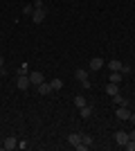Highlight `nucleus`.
<instances>
[{"instance_id": "f257e3e1", "label": "nucleus", "mask_w": 135, "mask_h": 151, "mask_svg": "<svg viewBox=\"0 0 135 151\" xmlns=\"http://www.w3.org/2000/svg\"><path fill=\"white\" fill-rule=\"evenodd\" d=\"M74 77H77L79 81H81V86H84V88H90V81H88V72H86L84 68L74 70Z\"/></svg>"}, {"instance_id": "f03ea898", "label": "nucleus", "mask_w": 135, "mask_h": 151, "mask_svg": "<svg viewBox=\"0 0 135 151\" xmlns=\"http://www.w3.org/2000/svg\"><path fill=\"white\" fill-rule=\"evenodd\" d=\"M45 16H47V9H34V12H32V23L39 25V23L45 20Z\"/></svg>"}, {"instance_id": "7ed1b4c3", "label": "nucleus", "mask_w": 135, "mask_h": 151, "mask_svg": "<svg viewBox=\"0 0 135 151\" xmlns=\"http://www.w3.org/2000/svg\"><path fill=\"white\" fill-rule=\"evenodd\" d=\"M16 86H18V90H27L29 86H32V81H29V75H20Z\"/></svg>"}, {"instance_id": "20e7f679", "label": "nucleus", "mask_w": 135, "mask_h": 151, "mask_svg": "<svg viewBox=\"0 0 135 151\" xmlns=\"http://www.w3.org/2000/svg\"><path fill=\"white\" fill-rule=\"evenodd\" d=\"M115 115H117V120H129V117H131V111H129V106H119L115 111Z\"/></svg>"}, {"instance_id": "39448f33", "label": "nucleus", "mask_w": 135, "mask_h": 151, "mask_svg": "<svg viewBox=\"0 0 135 151\" xmlns=\"http://www.w3.org/2000/svg\"><path fill=\"white\" fill-rule=\"evenodd\" d=\"M115 142H117L119 147H124L126 142H129V133H126V131H117V133H115Z\"/></svg>"}, {"instance_id": "423d86ee", "label": "nucleus", "mask_w": 135, "mask_h": 151, "mask_svg": "<svg viewBox=\"0 0 135 151\" xmlns=\"http://www.w3.org/2000/svg\"><path fill=\"white\" fill-rule=\"evenodd\" d=\"M29 81H32V86H39V83L45 81L43 72H29Z\"/></svg>"}, {"instance_id": "0eeeda50", "label": "nucleus", "mask_w": 135, "mask_h": 151, "mask_svg": "<svg viewBox=\"0 0 135 151\" xmlns=\"http://www.w3.org/2000/svg\"><path fill=\"white\" fill-rule=\"evenodd\" d=\"M16 147H18L16 138H5V142H2V149H5V151H14Z\"/></svg>"}, {"instance_id": "6e6552de", "label": "nucleus", "mask_w": 135, "mask_h": 151, "mask_svg": "<svg viewBox=\"0 0 135 151\" xmlns=\"http://www.w3.org/2000/svg\"><path fill=\"white\" fill-rule=\"evenodd\" d=\"M113 104L115 106H129V99L122 97V93H117V95H113Z\"/></svg>"}, {"instance_id": "1a4fd4ad", "label": "nucleus", "mask_w": 135, "mask_h": 151, "mask_svg": "<svg viewBox=\"0 0 135 151\" xmlns=\"http://www.w3.org/2000/svg\"><path fill=\"white\" fill-rule=\"evenodd\" d=\"M68 145L79 147L81 145V133H70V135H68Z\"/></svg>"}, {"instance_id": "9d476101", "label": "nucleus", "mask_w": 135, "mask_h": 151, "mask_svg": "<svg viewBox=\"0 0 135 151\" xmlns=\"http://www.w3.org/2000/svg\"><path fill=\"white\" fill-rule=\"evenodd\" d=\"M104 68V59L95 57V59H90V70H101Z\"/></svg>"}, {"instance_id": "9b49d317", "label": "nucleus", "mask_w": 135, "mask_h": 151, "mask_svg": "<svg viewBox=\"0 0 135 151\" xmlns=\"http://www.w3.org/2000/svg\"><path fill=\"white\" fill-rule=\"evenodd\" d=\"M36 88H39V93H41V95H50V93H52V83L43 81V83H39Z\"/></svg>"}, {"instance_id": "f8f14e48", "label": "nucleus", "mask_w": 135, "mask_h": 151, "mask_svg": "<svg viewBox=\"0 0 135 151\" xmlns=\"http://www.w3.org/2000/svg\"><path fill=\"white\" fill-rule=\"evenodd\" d=\"M122 61H117V59H113V61H108V68L113 70V72H122Z\"/></svg>"}, {"instance_id": "ddd939ff", "label": "nucleus", "mask_w": 135, "mask_h": 151, "mask_svg": "<svg viewBox=\"0 0 135 151\" xmlns=\"http://www.w3.org/2000/svg\"><path fill=\"white\" fill-rule=\"evenodd\" d=\"M119 90H122V88H119V83H108V86H106V93H108L110 97H113V95H117Z\"/></svg>"}, {"instance_id": "4468645a", "label": "nucleus", "mask_w": 135, "mask_h": 151, "mask_svg": "<svg viewBox=\"0 0 135 151\" xmlns=\"http://www.w3.org/2000/svg\"><path fill=\"white\" fill-rule=\"evenodd\" d=\"M79 113H81V117H84V120H88L90 115H92V108H90V106H88V104H86V106H84V108H79Z\"/></svg>"}, {"instance_id": "2eb2a0df", "label": "nucleus", "mask_w": 135, "mask_h": 151, "mask_svg": "<svg viewBox=\"0 0 135 151\" xmlns=\"http://www.w3.org/2000/svg\"><path fill=\"white\" fill-rule=\"evenodd\" d=\"M81 145L88 149V147L92 145V135H88V133H81Z\"/></svg>"}, {"instance_id": "dca6fc26", "label": "nucleus", "mask_w": 135, "mask_h": 151, "mask_svg": "<svg viewBox=\"0 0 135 151\" xmlns=\"http://www.w3.org/2000/svg\"><path fill=\"white\" fill-rule=\"evenodd\" d=\"M74 106H77V108H84V106H86V97L77 95V97H74Z\"/></svg>"}, {"instance_id": "f3484780", "label": "nucleus", "mask_w": 135, "mask_h": 151, "mask_svg": "<svg viewBox=\"0 0 135 151\" xmlns=\"http://www.w3.org/2000/svg\"><path fill=\"white\" fill-rule=\"evenodd\" d=\"M52 90H61V88H63V81H61V79H52Z\"/></svg>"}, {"instance_id": "a211bd4d", "label": "nucleus", "mask_w": 135, "mask_h": 151, "mask_svg": "<svg viewBox=\"0 0 135 151\" xmlns=\"http://www.w3.org/2000/svg\"><path fill=\"white\" fill-rule=\"evenodd\" d=\"M122 81V72H113L110 75V83H119Z\"/></svg>"}, {"instance_id": "6ab92c4d", "label": "nucleus", "mask_w": 135, "mask_h": 151, "mask_svg": "<svg viewBox=\"0 0 135 151\" xmlns=\"http://www.w3.org/2000/svg\"><path fill=\"white\" fill-rule=\"evenodd\" d=\"M124 149H126V151H135V140H131V138H129V142L124 145Z\"/></svg>"}, {"instance_id": "aec40b11", "label": "nucleus", "mask_w": 135, "mask_h": 151, "mask_svg": "<svg viewBox=\"0 0 135 151\" xmlns=\"http://www.w3.org/2000/svg\"><path fill=\"white\" fill-rule=\"evenodd\" d=\"M32 5H34V9H45V2H43V0H34Z\"/></svg>"}, {"instance_id": "412c9836", "label": "nucleus", "mask_w": 135, "mask_h": 151, "mask_svg": "<svg viewBox=\"0 0 135 151\" xmlns=\"http://www.w3.org/2000/svg\"><path fill=\"white\" fill-rule=\"evenodd\" d=\"M20 75H29V72H27V63H23V65L18 68V77H20Z\"/></svg>"}, {"instance_id": "4be33fe9", "label": "nucleus", "mask_w": 135, "mask_h": 151, "mask_svg": "<svg viewBox=\"0 0 135 151\" xmlns=\"http://www.w3.org/2000/svg\"><path fill=\"white\" fill-rule=\"evenodd\" d=\"M23 12H25V14H32V12H34V5H25V9H23Z\"/></svg>"}, {"instance_id": "5701e85b", "label": "nucleus", "mask_w": 135, "mask_h": 151, "mask_svg": "<svg viewBox=\"0 0 135 151\" xmlns=\"http://www.w3.org/2000/svg\"><path fill=\"white\" fill-rule=\"evenodd\" d=\"M129 138H131V140H135V129H133V131L129 133Z\"/></svg>"}, {"instance_id": "b1692460", "label": "nucleus", "mask_w": 135, "mask_h": 151, "mask_svg": "<svg viewBox=\"0 0 135 151\" xmlns=\"http://www.w3.org/2000/svg\"><path fill=\"white\" fill-rule=\"evenodd\" d=\"M2 68H5V59L0 57V70H2Z\"/></svg>"}, {"instance_id": "393cba45", "label": "nucleus", "mask_w": 135, "mask_h": 151, "mask_svg": "<svg viewBox=\"0 0 135 151\" xmlns=\"http://www.w3.org/2000/svg\"><path fill=\"white\" fill-rule=\"evenodd\" d=\"M129 120H131V122L135 124V113H131V117H129Z\"/></svg>"}]
</instances>
